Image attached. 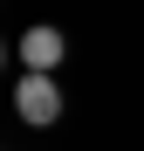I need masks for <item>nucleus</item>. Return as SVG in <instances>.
<instances>
[{
    "instance_id": "obj_1",
    "label": "nucleus",
    "mask_w": 144,
    "mask_h": 151,
    "mask_svg": "<svg viewBox=\"0 0 144 151\" xmlns=\"http://www.w3.org/2000/svg\"><path fill=\"white\" fill-rule=\"evenodd\" d=\"M14 110H21V124H55L62 117V89H55V76H41V69H28L21 76V89H14Z\"/></svg>"
},
{
    "instance_id": "obj_2",
    "label": "nucleus",
    "mask_w": 144,
    "mask_h": 151,
    "mask_svg": "<svg viewBox=\"0 0 144 151\" xmlns=\"http://www.w3.org/2000/svg\"><path fill=\"white\" fill-rule=\"evenodd\" d=\"M62 28H28V35H21V62H28V69H41V76H55V62H62Z\"/></svg>"
}]
</instances>
